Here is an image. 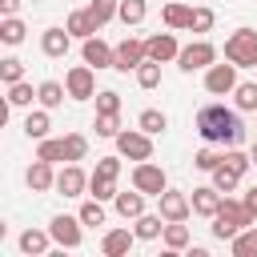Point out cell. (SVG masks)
<instances>
[{
	"instance_id": "cell-1",
	"label": "cell",
	"mask_w": 257,
	"mask_h": 257,
	"mask_svg": "<svg viewBox=\"0 0 257 257\" xmlns=\"http://www.w3.org/2000/svg\"><path fill=\"white\" fill-rule=\"evenodd\" d=\"M197 137H201L205 145H225V149H233V145L245 141V124H241V116H237L233 108H225V104H205V108L197 112Z\"/></svg>"
},
{
	"instance_id": "cell-2",
	"label": "cell",
	"mask_w": 257,
	"mask_h": 257,
	"mask_svg": "<svg viewBox=\"0 0 257 257\" xmlns=\"http://www.w3.org/2000/svg\"><path fill=\"white\" fill-rule=\"evenodd\" d=\"M257 217L245 209V201H233L229 193H225V201H221V209H217V217H213V237L217 241H233L241 229H249Z\"/></svg>"
},
{
	"instance_id": "cell-3",
	"label": "cell",
	"mask_w": 257,
	"mask_h": 257,
	"mask_svg": "<svg viewBox=\"0 0 257 257\" xmlns=\"http://www.w3.org/2000/svg\"><path fill=\"white\" fill-rule=\"evenodd\" d=\"M225 60H233L237 68H257V32L253 28H237L225 40Z\"/></svg>"
},
{
	"instance_id": "cell-4",
	"label": "cell",
	"mask_w": 257,
	"mask_h": 257,
	"mask_svg": "<svg viewBox=\"0 0 257 257\" xmlns=\"http://www.w3.org/2000/svg\"><path fill=\"white\" fill-rule=\"evenodd\" d=\"M112 141H116V153L128 157V161H153V133H145L141 124L137 128H120Z\"/></svg>"
},
{
	"instance_id": "cell-5",
	"label": "cell",
	"mask_w": 257,
	"mask_h": 257,
	"mask_svg": "<svg viewBox=\"0 0 257 257\" xmlns=\"http://www.w3.org/2000/svg\"><path fill=\"white\" fill-rule=\"evenodd\" d=\"M209 64H217V48H213L209 40H193V44H185V48L177 52V68H181V72H201V68H209Z\"/></svg>"
},
{
	"instance_id": "cell-6",
	"label": "cell",
	"mask_w": 257,
	"mask_h": 257,
	"mask_svg": "<svg viewBox=\"0 0 257 257\" xmlns=\"http://www.w3.org/2000/svg\"><path fill=\"white\" fill-rule=\"evenodd\" d=\"M133 189H141L145 197H161V193L169 189V177H165L161 165H153V161H137V169H133Z\"/></svg>"
},
{
	"instance_id": "cell-7",
	"label": "cell",
	"mask_w": 257,
	"mask_h": 257,
	"mask_svg": "<svg viewBox=\"0 0 257 257\" xmlns=\"http://www.w3.org/2000/svg\"><path fill=\"white\" fill-rule=\"evenodd\" d=\"M80 225H84L80 217L56 213V217L48 221V233H52V241H56L60 249H76V245H80V237H84V233H80Z\"/></svg>"
},
{
	"instance_id": "cell-8",
	"label": "cell",
	"mask_w": 257,
	"mask_h": 257,
	"mask_svg": "<svg viewBox=\"0 0 257 257\" xmlns=\"http://www.w3.org/2000/svg\"><path fill=\"white\" fill-rule=\"evenodd\" d=\"M241 80H237V64L229 60V64H209L205 68V92H213V96H225V92H233Z\"/></svg>"
},
{
	"instance_id": "cell-9",
	"label": "cell",
	"mask_w": 257,
	"mask_h": 257,
	"mask_svg": "<svg viewBox=\"0 0 257 257\" xmlns=\"http://www.w3.org/2000/svg\"><path fill=\"white\" fill-rule=\"evenodd\" d=\"M64 88H68V96H72V100H92V96H96V76H92V64H76V68H68Z\"/></svg>"
},
{
	"instance_id": "cell-10",
	"label": "cell",
	"mask_w": 257,
	"mask_h": 257,
	"mask_svg": "<svg viewBox=\"0 0 257 257\" xmlns=\"http://www.w3.org/2000/svg\"><path fill=\"white\" fill-rule=\"evenodd\" d=\"M149 60V52H145V40H137V36H124L120 44H116V72H137L141 64Z\"/></svg>"
},
{
	"instance_id": "cell-11",
	"label": "cell",
	"mask_w": 257,
	"mask_h": 257,
	"mask_svg": "<svg viewBox=\"0 0 257 257\" xmlns=\"http://www.w3.org/2000/svg\"><path fill=\"white\" fill-rule=\"evenodd\" d=\"M80 56H84V64H92V68H112V64H116V48L104 44L100 36L80 40Z\"/></svg>"
},
{
	"instance_id": "cell-12",
	"label": "cell",
	"mask_w": 257,
	"mask_h": 257,
	"mask_svg": "<svg viewBox=\"0 0 257 257\" xmlns=\"http://www.w3.org/2000/svg\"><path fill=\"white\" fill-rule=\"evenodd\" d=\"M88 189V177H84V169L76 165V161H68L60 173H56V193L60 197H80Z\"/></svg>"
},
{
	"instance_id": "cell-13",
	"label": "cell",
	"mask_w": 257,
	"mask_h": 257,
	"mask_svg": "<svg viewBox=\"0 0 257 257\" xmlns=\"http://www.w3.org/2000/svg\"><path fill=\"white\" fill-rule=\"evenodd\" d=\"M157 201H161L157 213H161L165 221H189V213H193V201H189L185 193H177V189H165Z\"/></svg>"
},
{
	"instance_id": "cell-14",
	"label": "cell",
	"mask_w": 257,
	"mask_h": 257,
	"mask_svg": "<svg viewBox=\"0 0 257 257\" xmlns=\"http://www.w3.org/2000/svg\"><path fill=\"white\" fill-rule=\"evenodd\" d=\"M189 201H193V213H197V217H209V221H213L217 209H221V201H225V193H221L217 185H201V189H193Z\"/></svg>"
},
{
	"instance_id": "cell-15",
	"label": "cell",
	"mask_w": 257,
	"mask_h": 257,
	"mask_svg": "<svg viewBox=\"0 0 257 257\" xmlns=\"http://www.w3.org/2000/svg\"><path fill=\"white\" fill-rule=\"evenodd\" d=\"M24 181H28V189H32V193H48V189H56V173H52V161L36 157V161L28 165V173H24Z\"/></svg>"
},
{
	"instance_id": "cell-16",
	"label": "cell",
	"mask_w": 257,
	"mask_h": 257,
	"mask_svg": "<svg viewBox=\"0 0 257 257\" xmlns=\"http://www.w3.org/2000/svg\"><path fill=\"white\" fill-rule=\"evenodd\" d=\"M68 48H72V32L68 28H44V36H40V52L44 56L60 60V56H68Z\"/></svg>"
},
{
	"instance_id": "cell-17",
	"label": "cell",
	"mask_w": 257,
	"mask_h": 257,
	"mask_svg": "<svg viewBox=\"0 0 257 257\" xmlns=\"http://www.w3.org/2000/svg\"><path fill=\"white\" fill-rule=\"evenodd\" d=\"M145 52H149V60H177V52H181V44H177V36L173 32H157V36H149L145 40Z\"/></svg>"
},
{
	"instance_id": "cell-18",
	"label": "cell",
	"mask_w": 257,
	"mask_h": 257,
	"mask_svg": "<svg viewBox=\"0 0 257 257\" xmlns=\"http://www.w3.org/2000/svg\"><path fill=\"white\" fill-rule=\"evenodd\" d=\"M133 241H141V237L128 233V229H108L104 241H100V253H104V257H124V253L133 249Z\"/></svg>"
},
{
	"instance_id": "cell-19",
	"label": "cell",
	"mask_w": 257,
	"mask_h": 257,
	"mask_svg": "<svg viewBox=\"0 0 257 257\" xmlns=\"http://www.w3.org/2000/svg\"><path fill=\"white\" fill-rule=\"evenodd\" d=\"M64 28L76 36V40H88V36H96V16L88 12V8H76V12H68V20H64Z\"/></svg>"
},
{
	"instance_id": "cell-20",
	"label": "cell",
	"mask_w": 257,
	"mask_h": 257,
	"mask_svg": "<svg viewBox=\"0 0 257 257\" xmlns=\"http://www.w3.org/2000/svg\"><path fill=\"white\" fill-rule=\"evenodd\" d=\"M112 205H116V213H120L124 221H137V217L145 213V193H141V189H133V193H116Z\"/></svg>"
},
{
	"instance_id": "cell-21",
	"label": "cell",
	"mask_w": 257,
	"mask_h": 257,
	"mask_svg": "<svg viewBox=\"0 0 257 257\" xmlns=\"http://www.w3.org/2000/svg\"><path fill=\"white\" fill-rule=\"evenodd\" d=\"M48 241H52L48 229H24V233H20V253H28V257H44V253H48Z\"/></svg>"
},
{
	"instance_id": "cell-22",
	"label": "cell",
	"mask_w": 257,
	"mask_h": 257,
	"mask_svg": "<svg viewBox=\"0 0 257 257\" xmlns=\"http://www.w3.org/2000/svg\"><path fill=\"white\" fill-rule=\"evenodd\" d=\"M133 233H137L141 241H157V237L165 233V217H161V213H141L137 225H133Z\"/></svg>"
},
{
	"instance_id": "cell-23",
	"label": "cell",
	"mask_w": 257,
	"mask_h": 257,
	"mask_svg": "<svg viewBox=\"0 0 257 257\" xmlns=\"http://www.w3.org/2000/svg\"><path fill=\"white\" fill-rule=\"evenodd\" d=\"M161 20H165V28H189V20H193V8H185L181 0H169L165 4V12H161Z\"/></svg>"
},
{
	"instance_id": "cell-24",
	"label": "cell",
	"mask_w": 257,
	"mask_h": 257,
	"mask_svg": "<svg viewBox=\"0 0 257 257\" xmlns=\"http://www.w3.org/2000/svg\"><path fill=\"white\" fill-rule=\"evenodd\" d=\"M64 96H68V88H64L60 80H40V84H36V100H40L44 108H56V104H64Z\"/></svg>"
},
{
	"instance_id": "cell-25",
	"label": "cell",
	"mask_w": 257,
	"mask_h": 257,
	"mask_svg": "<svg viewBox=\"0 0 257 257\" xmlns=\"http://www.w3.org/2000/svg\"><path fill=\"white\" fill-rule=\"evenodd\" d=\"M48 128H52L48 108H40V112H28V116H24V137H28V141H44V137H48Z\"/></svg>"
},
{
	"instance_id": "cell-26",
	"label": "cell",
	"mask_w": 257,
	"mask_h": 257,
	"mask_svg": "<svg viewBox=\"0 0 257 257\" xmlns=\"http://www.w3.org/2000/svg\"><path fill=\"white\" fill-rule=\"evenodd\" d=\"M36 157H44V161H68V145H64V137H44V141H36Z\"/></svg>"
},
{
	"instance_id": "cell-27",
	"label": "cell",
	"mask_w": 257,
	"mask_h": 257,
	"mask_svg": "<svg viewBox=\"0 0 257 257\" xmlns=\"http://www.w3.org/2000/svg\"><path fill=\"white\" fill-rule=\"evenodd\" d=\"M165 245H169V253L189 249V229H185V221H165Z\"/></svg>"
},
{
	"instance_id": "cell-28",
	"label": "cell",
	"mask_w": 257,
	"mask_h": 257,
	"mask_svg": "<svg viewBox=\"0 0 257 257\" xmlns=\"http://www.w3.org/2000/svg\"><path fill=\"white\" fill-rule=\"evenodd\" d=\"M229 249H233V257H253V253H257V229H253V225L241 229V233L229 241Z\"/></svg>"
},
{
	"instance_id": "cell-29",
	"label": "cell",
	"mask_w": 257,
	"mask_h": 257,
	"mask_svg": "<svg viewBox=\"0 0 257 257\" xmlns=\"http://www.w3.org/2000/svg\"><path fill=\"white\" fill-rule=\"evenodd\" d=\"M233 104H237L241 112H257V84H253V80L237 84V88H233Z\"/></svg>"
},
{
	"instance_id": "cell-30",
	"label": "cell",
	"mask_w": 257,
	"mask_h": 257,
	"mask_svg": "<svg viewBox=\"0 0 257 257\" xmlns=\"http://www.w3.org/2000/svg\"><path fill=\"white\" fill-rule=\"evenodd\" d=\"M137 124H141L145 133H153V137H157V133H165V128H169V116H165L161 108H145V112L137 116Z\"/></svg>"
},
{
	"instance_id": "cell-31",
	"label": "cell",
	"mask_w": 257,
	"mask_h": 257,
	"mask_svg": "<svg viewBox=\"0 0 257 257\" xmlns=\"http://www.w3.org/2000/svg\"><path fill=\"white\" fill-rule=\"evenodd\" d=\"M213 185H217L221 193H233V189L241 185V173H237V169H229V165L221 161V165L213 169Z\"/></svg>"
},
{
	"instance_id": "cell-32",
	"label": "cell",
	"mask_w": 257,
	"mask_h": 257,
	"mask_svg": "<svg viewBox=\"0 0 257 257\" xmlns=\"http://www.w3.org/2000/svg\"><path fill=\"white\" fill-rule=\"evenodd\" d=\"M145 12H149V8H145V0H120V12H116V20L128 28V24H141V20H145Z\"/></svg>"
},
{
	"instance_id": "cell-33",
	"label": "cell",
	"mask_w": 257,
	"mask_h": 257,
	"mask_svg": "<svg viewBox=\"0 0 257 257\" xmlns=\"http://www.w3.org/2000/svg\"><path fill=\"white\" fill-rule=\"evenodd\" d=\"M24 32H28L24 20H16V16H4V20H0V40H4V44H20Z\"/></svg>"
},
{
	"instance_id": "cell-34",
	"label": "cell",
	"mask_w": 257,
	"mask_h": 257,
	"mask_svg": "<svg viewBox=\"0 0 257 257\" xmlns=\"http://www.w3.org/2000/svg\"><path fill=\"white\" fill-rule=\"evenodd\" d=\"M32 100H36V92H32V84H28V80L8 84V104H12V108H24V104H32Z\"/></svg>"
},
{
	"instance_id": "cell-35",
	"label": "cell",
	"mask_w": 257,
	"mask_h": 257,
	"mask_svg": "<svg viewBox=\"0 0 257 257\" xmlns=\"http://www.w3.org/2000/svg\"><path fill=\"white\" fill-rule=\"evenodd\" d=\"M137 84H141V88H157V84H161V60H145V64L137 68Z\"/></svg>"
},
{
	"instance_id": "cell-36",
	"label": "cell",
	"mask_w": 257,
	"mask_h": 257,
	"mask_svg": "<svg viewBox=\"0 0 257 257\" xmlns=\"http://www.w3.org/2000/svg\"><path fill=\"white\" fill-rule=\"evenodd\" d=\"M76 217H80L84 225H92V229H96V225H104V201H96V197H92V201H84Z\"/></svg>"
},
{
	"instance_id": "cell-37",
	"label": "cell",
	"mask_w": 257,
	"mask_h": 257,
	"mask_svg": "<svg viewBox=\"0 0 257 257\" xmlns=\"http://www.w3.org/2000/svg\"><path fill=\"white\" fill-rule=\"evenodd\" d=\"M88 12L96 16V24H108L120 12V0H88Z\"/></svg>"
},
{
	"instance_id": "cell-38",
	"label": "cell",
	"mask_w": 257,
	"mask_h": 257,
	"mask_svg": "<svg viewBox=\"0 0 257 257\" xmlns=\"http://www.w3.org/2000/svg\"><path fill=\"white\" fill-rule=\"evenodd\" d=\"M0 80H4V84H16V80H24V60H16V56H4V60H0Z\"/></svg>"
},
{
	"instance_id": "cell-39",
	"label": "cell",
	"mask_w": 257,
	"mask_h": 257,
	"mask_svg": "<svg viewBox=\"0 0 257 257\" xmlns=\"http://www.w3.org/2000/svg\"><path fill=\"white\" fill-rule=\"evenodd\" d=\"M88 193H92L96 201H112V197H116V181H108V177H88Z\"/></svg>"
},
{
	"instance_id": "cell-40",
	"label": "cell",
	"mask_w": 257,
	"mask_h": 257,
	"mask_svg": "<svg viewBox=\"0 0 257 257\" xmlns=\"http://www.w3.org/2000/svg\"><path fill=\"white\" fill-rule=\"evenodd\" d=\"M221 161H225L229 169H237L241 177H245V173H249V165H253V157H245V153H241L237 145H233V149H225V153H221Z\"/></svg>"
},
{
	"instance_id": "cell-41",
	"label": "cell",
	"mask_w": 257,
	"mask_h": 257,
	"mask_svg": "<svg viewBox=\"0 0 257 257\" xmlns=\"http://www.w3.org/2000/svg\"><path fill=\"white\" fill-rule=\"evenodd\" d=\"M96 137H116L120 133V120H116V112H96Z\"/></svg>"
},
{
	"instance_id": "cell-42",
	"label": "cell",
	"mask_w": 257,
	"mask_h": 257,
	"mask_svg": "<svg viewBox=\"0 0 257 257\" xmlns=\"http://www.w3.org/2000/svg\"><path fill=\"white\" fill-rule=\"evenodd\" d=\"M64 145H68V161H84V153H88V137L84 133H68Z\"/></svg>"
},
{
	"instance_id": "cell-43",
	"label": "cell",
	"mask_w": 257,
	"mask_h": 257,
	"mask_svg": "<svg viewBox=\"0 0 257 257\" xmlns=\"http://www.w3.org/2000/svg\"><path fill=\"white\" fill-rule=\"evenodd\" d=\"M193 165H197V169H201V173H213V169H217V165H221V153H217V149H213V145H205V149H201V153H197V157H193Z\"/></svg>"
},
{
	"instance_id": "cell-44",
	"label": "cell",
	"mask_w": 257,
	"mask_h": 257,
	"mask_svg": "<svg viewBox=\"0 0 257 257\" xmlns=\"http://www.w3.org/2000/svg\"><path fill=\"white\" fill-rule=\"evenodd\" d=\"M213 8H193V20H189V32H209L213 28Z\"/></svg>"
},
{
	"instance_id": "cell-45",
	"label": "cell",
	"mask_w": 257,
	"mask_h": 257,
	"mask_svg": "<svg viewBox=\"0 0 257 257\" xmlns=\"http://www.w3.org/2000/svg\"><path fill=\"white\" fill-rule=\"evenodd\" d=\"M92 177H108V181H116V177H120V157H100L96 169H92Z\"/></svg>"
},
{
	"instance_id": "cell-46",
	"label": "cell",
	"mask_w": 257,
	"mask_h": 257,
	"mask_svg": "<svg viewBox=\"0 0 257 257\" xmlns=\"http://www.w3.org/2000/svg\"><path fill=\"white\" fill-rule=\"evenodd\" d=\"M96 112H120V92H112V88L96 92Z\"/></svg>"
},
{
	"instance_id": "cell-47",
	"label": "cell",
	"mask_w": 257,
	"mask_h": 257,
	"mask_svg": "<svg viewBox=\"0 0 257 257\" xmlns=\"http://www.w3.org/2000/svg\"><path fill=\"white\" fill-rule=\"evenodd\" d=\"M241 201H245V209H249V213H253V217H257V185H253V189H249V193H245V197H241Z\"/></svg>"
},
{
	"instance_id": "cell-48",
	"label": "cell",
	"mask_w": 257,
	"mask_h": 257,
	"mask_svg": "<svg viewBox=\"0 0 257 257\" xmlns=\"http://www.w3.org/2000/svg\"><path fill=\"white\" fill-rule=\"evenodd\" d=\"M0 12H4V16H16V12H20V0H0Z\"/></svg>"
},
{
	"instance_id": "cell-49",
	"label": "cell",
	"mask_w": 257,
	"mask_h": 257,
	"mask_svg": "<svg viewBox=\"0 0 257 257\" xmlns=\"http://www.w3.org/2000/svg\"><path fill=\"white\" fill-rule=\"evenodd\" d=\"M249 157H253V165H257V141H253V149H249Z\"/></svg>"
}]
</instances>
